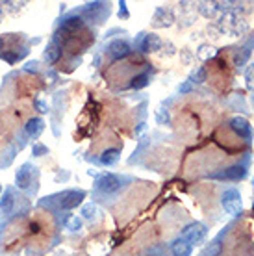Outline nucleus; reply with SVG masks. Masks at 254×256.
Instances as JSON below:
<instances>
[{"mask_svg": "<svg viewBox=\"0 0 254 256\" xmlns=\"http://www.w3.org/2000/svg\"><path fill=\"white\" fill-rule=\"evenodd\" d=\"M108 54L114 60L126 58L128 54H130V45H128L126 41H121V39H117V41H112V43H110V46H108Z\"/></svg>", "mask_w": 254, "mask_h": 256, "instance_id": "obj_7", "label": "nucleus"}, {"mask_svg": "<svg viewBox=\"0 0 254 256\" xmlns=\"http://www.w3.org/2000/svg\"><path fill=\"white\" fill-rule=\"evenodd\" d=\"M148 82H150L148 72H141V74H136V76L132 78L130 88H132V90H143V88H146V86H148Z\"/></svg>", "mask_w": 254, "mask_h": 256, "instance_id": "obj_16", "label": "nucleus"}, {"mask_svg": "<svg viewBox=\"0 0 254 256\" xmlns=\"http://www.w3.org/2000/svg\"><path fill=\"white\" fill-rule=\"evenodd\" d=\"M252 184H254V180H252Z\"/></svg>", "mask_w": 254, "mask_h": 256, "instance_id": "obj_33", "label": "nucleus"}, {"mask_svg": "<svg viewBox=\"0 0 254 256\" xmlns=\"http://www.w3.org/2000/svg\"><path fill=\"white\" fill-rule=\"evenodd\" d=\"M230 128H232L234 134L240 136L242 140H245V141L252 140V126L248 124V121L245 117H240V116L232 117V119H230Z\"/></svg>", "mask_w": 254, "mask_h": 256, "instance_id": "obj_5", "label": "nucleus"}, {"mask_svg": "<svg viewBox=\"0 0 254 256\" xmlns=\"http://www.w3.org/2000/svg\"><path fill=\"white\" fill-rule=\"evenodd\" d=\"M146 256H162V254H160V252H156V250H150V252H148Z\"/></svg>", "mask_w": 254, "mask_h": 256, "instance_id": "obj_29", "label": "nucleus"}, {"mask_svg": "<svg viewBox=\"0 0 254 256\" xmlns=\"http://www.w3.org/2000/svg\"><path fill=\"white\" fill-rule=\"evenodd\" d=\"M252 102H254V91H252Z\"/></svg>", "mask_w": 254, "mask_h": 256, "instance_id": "obj_32", "label": "nucleus"}, {"mask_svg": "<svg viewBox=\"0 0 254 256\" xmlns=\"http://www.w3.org/2000/svg\"><path fill=\"white\" fill-rule=\"evenodd\" d=\"M119 158H121V150H119V148H106V150L100 154V164L102 166H112V164H115Z\"/></svg>", "mask_w": 254, "mask_h": 256, "instance_id": "obj_15", "label": "nucleus"}, {"mask_svg": "<svg viewBox=\"0 0 254 256\" xmlns=\"http://www.w3.org/2000/svg\"><path fill=\"white\" fill-rule=\"evenodd\" d=\"M95 214H96V208H95V204H86L82 208V218L84 219H95Z\"/></svg>", "mask_w": 254, "mask_h": 256, "instance_id": "obj_21", "label": "nucleus"}, {"mask_svg": "<svg viewBox=\"0 0 254 256\" xmlns=\"http://www.w3.org/2000/svg\"><path fill=\"white\" fill-rule=\"evenodd\" d=\"M36 108H38V112H41V114H48V104L44 102V100H41V98H38L36 100Z\"/></svg>", "mask_w": 254, "mask_h": 256, "instance_id": "obj_24", "label": "nucleus"}, {"mask_svg": "<svg viewBox=\"0 0 254 256\" xmlns=\"http://www.w3.org/2000/svg\"><path fill=\"white\" fill-rule=\"evenodd\" d=\"M208 236V228H206V224L204 223H190L184 226V230H182V240H186L190 245H200L206 240Z\"/></svg>", "mask_w": 254, "mask_h": 256, "instance_id": "obj_2", "label": "nucleus"}, {"mask_svg": "<svg viewBox=\"0 0 254 256\" xmlns=\"http://www.w3.org/2000/svg\"><path fill=\"white\" fill-rule=\"evenodd\" d=\"M46 152H48V148L44 145H34V156H43Z\"/></svg>", "mask_w": 254, "mask_h": 256, "instance_id": "obj_25", "label": "nucleus"}, {"mask_svg": "<svg viewBox=\"0 0 254 256\" xmlns=\"http://www.w3.org/2000/svg\"><path fill=\"white\" fill-rule=\"evenodd\" d=\"M171 250L174 256H191V245L186 242V240H182V238H178V240H174L171 245Z\"/></svg>", "mask_w": 254, "mask_h": 256, "instance_id": "obj_12", "label": "nucleus"}, {"mask_svg": "<svg viewBox=\"0 0 254 256\" xmlns=\"http://www.w3.org/2000/svg\"><path fill=\"white\" fill-rule=\"evenodd\" d=\"M119 6H121V10H119V15H122V17H128V12H126V2H121Z\"/></svg>", "mask_w": 254, "mask_h": 256, "instance_id": "obj_27", "label": "nucleus"}, {"mask_svg": "<svg viewBox=\"0 0 254 256\" xmlns=\"http://www.w3.org/2000/svg\"><path fill=\"white\" fill-rule=\"evenodd\" d=\"M2 17H4V12H2V8H0V22H2Z\"/></svg>", "mask_w": 254, "mask_h": 256, "instance_id": "obj_30", "label": "nucleus"}, {"mask_svg": "<svg viewBox=\"0 0 254 256\" xmlns=\"http://www.w3.org/2000/svg\"><path fill=\"white\" fill-rule=\"evenodd\" d=\"M156 121H158L160 124L169 122V114H167V110H158V114H156Z\"/></svg>", "mask_w": 254, "mask_h": 256, "instance_id": "obj_23", "label": "nucleus"}, {"mask_svg": "<svg viewBox=\"0 0 254 256\" xmlns=\"http://www.w3.org/2000/svg\"><path fill=\"white\" fill-rule=\"evenodd\" d=\"M221 204L224 208L226 214L230 216H240L243 212V202H242V195L236 188H230L221 195Z\"/></svg>", "mask_w": 254, "mask_h": 256, "instance_id": "obj_1", "label": "nucleus"}, {"mask_svg": "<svg viewBox=\"0 0 254 256\" xmlns=\"http://www.w3.org/2000/svg\"><path fill=\"white\" fill-rule=\"evenodd\" d=\"M32 169L34 167L30 164H24V166L17 169V174H15V184L20 190H26V188L32 184Z\"/></svg>", "mask_w": 254, "mask_h": 256, "instance_id": "obj_8", "label": "nucleus"}, {"mask_svg": "<svg viewBox=\"0 0 254 256\" xmlns=\"http://www.w3.org/2000/svg\"><path fill=\"white\" fill-rule=\"evenodd\" d=\"M121 186H122L121 176H117V174H114V173L100 174V176L96 178V182H95L96 190H98V192H102V193H106V195L119 192V190H121Z\"/></svg>", "mask_w": 254, "mask_h": 256, "instance_id": "obj_3", "label": "nucleus"}, {"mask_svg": "<svg viewBox=\"0 0 254 256\" xmlns=\"http://www.w3.org/2000/svg\"><path fill=\"white\" fill-rule=\"evenodd\" d=\"M44 128V122L41 117H32V119H28V122L24 124V132L28 138H32V140H36V138H39L41 136V132H43Z\"/></svg>", "mask_w": 254, "mask_h": 256, "instance_id": "obj_10", "label": "nucleus"}, {"mask_svg": "<svg viewBox=\"0 0 254 256\" xmlns=\"http://www.w3.org/2000/svg\"><path fill=\"white\" fill-rule=\"evenodd\" d=\"M162 48V39L158 36H154V34H145L143 39H141L140 43V50L141 52H156Z\"/></svg>", "mask_w": 254, "mask_h": 256, "instance_id": "obj_9", "label": "nucleus"}, {"mask_svg": "<svg viewBox=\"0 0 254 256\" xmlns=\"http://www.w3.org/2000/svg\"><path fill=\"white\" fill-rule=\"evenodd\" d=\"M212 178H224V180H242L247 176V169L245 166H232L224 171H217L210 174Z\"/></svg>", "mask_w": 254, "mask_h": 256, "instance_id": "obj_6", "label": "nucleus"}, {"mask_svg": "<svg viewBox=\"0 0 254 256\" xmlns=\"http://www.w3.org/2000/svg\"><path fill=\"white\" fill-rule=\"evenodd\" d=\"M60 56H62V46L58 45L56 41H50L46 45V50H44V60L48 64H56L58 60H60Z\"/></svg>", "mask_w": 254, "mask_h": 256, "instance_id": "obj_13", "label": "nucleus"}, {"mask_svg": "<svg viewBox=\"0 0 254 256\" xmlns=\"http://www.w3.org/2000/svg\"><path fill=\"white\" fill-rule=\"evenodd\" d=\"M15 204V197H13V190H8L4 193V197H0V210L2 212H10Z\"/></svg>", "mask_w": 254, "mask_h": 256, "instance_id": "obj_17", "label": "nucleus"}, {"mask_svg": "<svg viewBox=\"0 0 254 256\" xmlns=\"http://www.w3.org/2000/svg\"><path fill=\"white\" fill-rule=\"evenodd\" d=\"M26 48H22L20 52L17 50H8V52H2V60H6L8 64H15V62H19L26 56Z\"/></svg>", "mask_w": 254, "mask_h": 256, "instance_id": "obj_18", "label": "nucleus"}, {"mask_svg": "<svg viewBox=\"0 0 254 256\" xmlns=\"http://www.w3.org/2000/svg\"><path fill=\"white\" fill-rule=\"evenodd\" d=\"M67 228H69L70 232H76L82 228V219L76 218V216H72V218L67 219Z\"/></svg>", "mask_w": 254, "mask_h": 256, "instance_id": "obj_20", "label": "nucleus"}, {"mask_svg": "<svg viewBox=\"0 0 254 256\" xmlns=\"http://www.w3.org/2000/svg\"><path fill=\"white\" fill-rule=\"evenodd\" d=\"M84 24L82 17H78V15H70V17H67V19L62 22V28H64L65 32H76V30H80Z\"/></svg>", "mask_w": 254, "mask_h": 256, "instance_id": "obj_14", "label": "nucleus"}, {"mask_svg": "<svg viewBox=\"0 0 254 256\" xmlns=\"http://www.w3.org/2000/svg\"><path fill=\"white\" fill-rule=\"evenodd\" d=\"M245 80H247V86L254 91V64L248 65L247 70H245Z\"/></svg>", "mask_w": 254, "mask_h": 256, "instance_id": "obj_22", "label": "nucleus"}, {"mask_svg": "<svg viewBox=\"0 0 254 256\" xmlns=\"http://www.w3.org/2000/svg\"><path fill=\"white\" fill-rule=\"evenodd\" d=\"M84 198H86V192L82 190H67L58 195V204L64 210H72L78 204H82Z\"/></svg>", "mask_w": 254, "mask_h": 256, "instance_id": "obj_4", "label": "nucleus"}, {"mask_svg": "<svg viewBox=\"0 0 254 256\" xmlns=\"http://www.w3.org/2000/svg\"><path fill=\"white\" fill-rule=\"evenodd\" d=\"M30 230H32L34 234H38V232H39V224L38 223H32V224H30Z\"/></svg>", "mask_w": 254, "mask_h": 256, "instance_id": "obj_28", "label": "nucleus"}, {"mask_svg": "<svg viewBox=\"0 0 254 256\" xmlns=\"http://www.w3.org/2000/svg\"><path fill=\"white\" fill-rule=\"evenodd\" d=\"M204 80H206V69L204 67H197V69L191 72L190 76V82L195 86V84H202Z\"/></svg>", "mask_w": 254, "mask_h": 256, "instance_id": "obj_19", "label": "nucleus"}, {"mask_svg": "<svg viewBox=\"0 0 254 256\" xmlns=\"http://www.w3.org/2000/svg\"><path fill=\"white\" fill-rule=\"evenodd\" d=\"M191 90H193V84H191L190 80H188V82H184L180 88H178V91H180V93H190Z\"/></svg>", "mask_w": 254, "mask_h": 256, "instance_id": "obj_26", "label": "nucleus"}, {"mask_svg": "<svg viewBox=\"0 0 254 256\" xmlns=\"http://www.w3.org/2000/svg\"><path fill=\"white\" fill-rule=\"evenodd\" d=\"M0 46H2V38H0Z\"/></svg>", "mask_w": 254, "mask_h": 256, "instance_id": "obj_31", "label": "nucleus"}, {"mask_svg": "<svg viewBox=\"0 0 254 256\" xmlns=\"http://www.w3.org/2000/svg\"><path fill=\"white\" fill-rule=\"evenodd\" d=\"M252 45H254V38L250 39V41H248L247 45L242 46L240 50L236 52V56H234V65L238 67V69H240V67H243V65H245V64L248 62V58H250V46H252Z\"/></svg>", "mask_w": 254, "mask_h": 256, "instance_id": "obj_11", "label": "nucleus"}]
</instances>
